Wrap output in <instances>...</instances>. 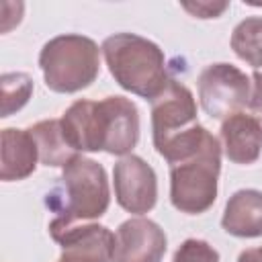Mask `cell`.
<instances>
[{"instance_id":"cell-1","label":"cell","mask_w":262,"mask_h":262,"mask_svg":"<svg viewBox=\"0 0 262 262\" xmlns=\"http://www.w3.org/2000/svg\"><path fill=\"white\" fill-rule=\"evenodd\" d=\"M170 166V203L186 215L209 211L217 199L221 145L203 125L168 143L160 154Z\"/></svg>"},{"instance_id":"cell-2","label":"cell","mask_w":262,"mask_h":262,"mask_svg":"<svg viewBox=\"0 0 262 262\" xmlns=\"http://www.w3.org/2000/svg\"><path fill=\"white\" fill-rule=\"evenodd\" d=\"M59 121L76 151H106L125 158L139 141V111L125 96H106L98 102L76 100Z\"/></svg>"},{"instance_id":"cell-3","label":"cell","mask_w":262,"mask_h":262,"mask_svg":"<svg viewBox=\"0 0 262 262\" xmlns=\"http://www.w3.org/2000/svg\"><path fill=\"white\" fill-rule=\"evenodd\" d=\"M100 51L115 82L149 102L172 80L168 78L164 51L141 35L115 33L102 41Z\"/></svg>"},{"instance_id":"cell-4","label":"cell","mask_w":262,"mask_h":262,"mask_svg":"<svg viewBox=\"0 0 262 262\" xmlns=\"http://www.w3.org/2000/svg\"><path fill=\"white\" fill-rule=\"evenodd\" d=\"M111 203L104 168L90 158L76 156L59 176L57 186L47 192L45 205L55 213L53 223L72 225L106 213Z\"/></svg>"},{"instance_id":"cell-5","label":"cell","mask_w":262,"mask_h":262,"mask_svg":"<svg viewBox=\"0 0 262 262\" xmlns=\"http://www.w3.org/2000/svg\"><path fill=\"white\" fill-rule=\"evenodd\" d=\"M45 86L59 94L88 88L100 72V49L84 35L68 33L49 39L39 53Z\"/></svg>"},{"instance_id":"cell-6","label":"cell","mask_w":262,"mask_h":262,"mask_svg":"<svg viewBox=\"0 0 262 262\" xmlns=\"http://www.w3.org/2000/svg\"><path fill=\"white\" fill-rule=\"evenodd\" d=\"M199 100L203 111L211 119L225 121L235 113H244L250 102L252 82L250 78L231 63H211L196 80Z\"/></svg>"},{"instance_id":"cell-7","label":"cell","mask_w":262,"mask_h":262,"mask_svg":"<svg viewBox=\"0 0 262 262\" xmlns=\"http://www.w3.org/2000/svg\"><path fill=\"white\" fill-rule=\"evenodd\" d=\"M196 125V102L192 92L184 84L170 80L151 100V137L156 151Z\"/></svg>"},{"instance_id":"cell-8","label":"cell","mask_w":262,"mask_h":262,"mask_svg":"<svg viewBox=\"0 0 262 262\" xmlns=\"http://www.w3.org/2000/svg\"><path fill=\"white\" fill-rule=\"evenodd\" d=\"M115 199L121 209L133 215L149 213L158 201V176L139 156H125L113 168Z\"/></svg>"},{"instance_id":"cell-9","label":"cell","mask_w":262,"mask_h":262,"mask_svg":"<svg viewBox=\"0 0 262 262\" xmlns=\"http://www.w3.org/2000/svg\"><path fill=\"white\" fill-rule=\"evenodd\" d=\"M51 237L59 244V262H111L115 235L98 223H49Z\"/></svg>"},{"instance_id":"cell-10","label":"cell","mask_w":262,"mask_h":262,"mask_svg":"<svg viewBox=\"0 0 262 262\" xmlns=\"http://www.w3.org/2000/svg\"><path fill=\"white\" fill-rule=\"evenodd\" d=\"M166 246V233L156 221L131 217L115 231L111 262H162Z\"/></svg>"},{"instance_id":"cell-11","label":"cell","mask_w":262,"mask_h":262,"mask_svg":"<svg viewBox=\"0 0 262 262\" xmlns=\"http://www.w3.org/2000/svg\"><path fill=\"white\" fill-rule=\"evenodd\" d=\"M221 149L233 164H254L262 154V125L250 113H235L221 123Z\"/></svg>"},{"instance_id":"cell-12","label":"cell","mask_w":262,"mask_h":262,"mask_svg":"<svg viewBox=\"0 0 262 262\" xmlns=\"http://www.w3.org/2000/svg\"><path fill=\"white\" fill-rule=\"evenodd\" d=\"M39 149L29 129H2V166L0 178L4 182L23 180L37 168Z\"/></svg>"},{"instance_id":"cell-13","label":"cell","mask_w":262,"mask_h":262,"mask_svg":"<svg viewBox=\"0 0 262 262\" xmlns=\"http://www.w3.org/2000/svg\"><path fill=\"white\" fill-rule=\"evenodd\" d=\"M221 227L235 237L262 235V192L242 188L229 196L221 217Z\"/></svg>"},{"instance_id":"cell-14","label":"cell","mask_w":262,"mask_h":262,"mask_svg":"<svg viewBox=\"0 0 262 262\" xmlns=\"http://www.w3.org/2000/svg\"><path fill=\"white\" fill-rule=\"evenodd\" d=\"M29 133L33 135L37 149H39V162L43 166H68L76 156H80L70 141L66 139L63 127L59 119H45L29 127Z\"/></svg>"},{"instance_id":"cell-15","label":"cell","mask_w":262,"mask_h":262,"mask_svg":"<svg viewBox=\"0 0 262 262\" xmlns=\"http://www.w3.org/2000/svg\"><path fill=\"white\" fill-rule=\"evenodd\" d=\"M233 53L252 66L254 70L262 68V16H248L235 25L229 41Z\"/></svg>"},{"instance_id":"cell-16","label":"cell","mask_w":262,"mask_h":262,"mask_svg":"<svg viewBox=\"0 0 262 262\" xmlns=\"http://www.w3.org/2000/svg\"><path fill=\"white\" fill-rule=\"evenodd\" d=\"M33 94V80L23 72L2 74V115L10 117L14 111H20Z\"/></svg>"},{"instance_id":"cell-17","label":"cell","mask_w":262,"mask_h":262,"mask_svg":"<svg viewBox=\"0 0 262 262\" xmlns=\"http://www.w3.org/2000/svg\"><path fill=\"white\" fill-rule=\"evenodd\" d=\"M172 262H219V254L205 239L188 237L178 246Z\"/></svg>"},{"instance_id":"cell-18","label":"cell","mask_w":262,"mask_h":262,"mask_svg":"<svg viewBox=\"0 0 262 262\" xmlns=\"http://www.w3.org/2000/svg\"><path fill=\"white\" fill-rule=\"evenodd\" d=\"M182 8L196 18H217L229 8V4L227 2H194V4L184 2Z\"/></svg>"},{"instance_id":"cell-19","label":"cell","mask_w":262,"mask_h":262,"mask_svg":"<svg viewBox=\"0 0 262 262\" xmlns=\"http://www.w3.org/2000/svg\"><path fill=\"white\" fill-rule=\"evenodd\" d=\"M248 113L262 125V72L252 74V92H250Z\"/></svg>"},{"instance_id":"cell-20","label":"cell","mask_w":262,"mask_h":262,"mask_svg":"<svg viewBox=\"0 0 262 262\" xmlns=\"http://www.w3.org/2000/svg\"><path fill=\"white\" fill-rule=\"evenodd\" d=\"M237 262H262V248H248L237 256Z\"/></svg>"},{"instance_id":"cell-21","label":"cell","mask_w":262,"mask_h":262,"mask_svg":"<svg viewBox=\"0 0 262 262\" xmlns=\"http://www.w3.org/2000/svg\"><path fill=\"white\" fill-rule=\"evenodd\" d=\"M57 262H59V260H57Z\"/></svg>"}]
</instances>
